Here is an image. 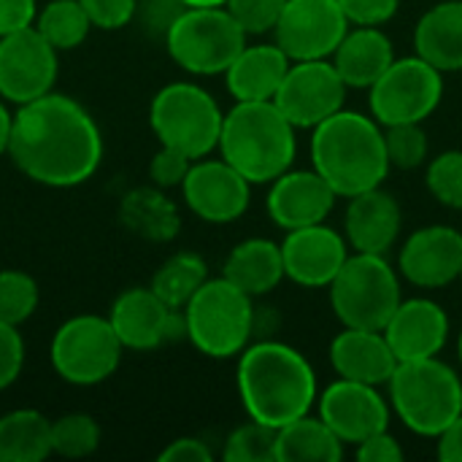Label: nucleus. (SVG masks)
I'll return each instance as SVG.
<instances>
[{"label": "nucleus", "mask_w": 462, "mask_h": 462, "mask_svg": "<svg viewBox=\"0 0 462 462\" xmlns=\"http://www.w3.org/2000/svg\"><path fill=\"white\" fill-rule=\"evenodd\" d=\"M60 51L38 32L35 24L0 38V97L27 106L54 92Z\"/></svg>", "instance_id": "12"}, {"label": "nucleus", "mask_w": 462, "mask_h": 462, "mask_svg": "<svg viewBox=\"0 0 462 462\" xmlns=\"http://www.w3.org/2000/svg\"><path fill=\"white\" fill-rule=\"evenodd\" d=\"M119 225L143 241L168 244L179 236L181 217L165 189L135 187L119 200Z\"/></svg>", "instance_id": "28"}, {"label": "nucleus", "mask_w": 462, "mask_h": 462, "mask_svg": "<svg viewBox=\"0 0 462 462\" xmlns=\"http://www.w3.org/2000/svg\"><path fill=\"white\" fill-rule=\"evenodd\" d=\"M311 168L346 200L382 187L393 168L384 146V127L368 114L336 111L314 127Z\"/></svg>", "instance_id": "3"}, {"label": "nucleus", "mask_w": 462, "mask_h": 462, "mask_svg": "<svg viewBox=\"0 0 462 462\" xmlns=\"http://www.w3.org/2000/svg\"><path fill=\"white\" fill-rule=\"evenodd\" d=\"M181 198L187 208L211 225H227L246 214L252 200V184L222 157H200L192 162L181 181Z\"/></svg>", "instance_id": "17"}, {"label": "nucleus", "mask_w": 462, "mask_h": 462, "mask_svg": "<svg viewBox=\"0 0 462 462\" xmlns=\"http://www.w3.org/2000/svg\"><path fill=\"white\" fill-rule=\"evenodd\" d=\"M276 428L249 420L227 436L222 457L225 462H276Z\"/></svg>", "instance_id": "35"}, {"label": "nucleus", "mask_w": 462, "mask_h": 462, "mask_svg": "<svg viewBox=\"0 0 462 462\" xmlns=\"http://www.w3.org/2000/svg\"><path fill=\"white\" fill-rule=\"evenodd\" d=\"M192 162H195V160H189V157L181 154L179 149L160 146V152H157V154L152 157V162H149V179H152V184L160 187V189L181 187V181L187 179Z\"/></svg>", "instance_id": "39"}, {"label": "nucleus", "mask_w": 462, "mask_h": 462, "mask_svg": "<svg viewBox=\"0 0 462 462\" xmlns=\"http://www.w3.org/2000/svg\"><path fill=\"white\" fill-rule=\"evenodd\" d=\"M187 5H225L227 0H184Z\"/></svg>", "instance_id": "49"}, {"label": "nucleus", "mask_w": 462, "mask_h": 462, "mask_svg": "<svg viewBox=\"0 0 462 462\" xmlns=\"http://www.w3.org/2000/svg\"><path fill=\"white\" fill-rule=\"evenodd\" d=\"M330 365L338 379L387 387L398 357L382 330L344 328L330 344Z\"/></svg>", "instance_id": "23"}, {"label": "nucleus", "mask_w": 462, "mask_h": 462, "mask_svg": "<svg viewBox=\"0 0 462 462\" xmlns=\"http://www.w3.org/2000/svg\"><path fill=\"white\" fill-rule=\"evenodd\" d=\"M292 60L287 51L273 41V43H254L244 46L238 57L230 62L225 70V84L227 92L238 103L249 100H273Z\"/></svg>", "instance_id": "24"}, {"label": "nucleus", "mask_w": 462, "mask_h": 462, "mask_svg": "<svg viewBox=\"0 0 462 462\" xmlns=\"http://www.w3.org/2000/svg\"><path fill=\"white\" fill-rule=\"evenodd\" d=\"M41 300L38 282L16 268L0 271V322L5 325H24Z\"/></svg>", "instance_id": "34"}, {"label": "nucleus", "mask_w": 462, "mask_h": 462, "mask_svg": "<svg viewBox=\"0 0 462 462\" xmlns=\"http://www.w3.org/2000/svg\"><path fill=\"white\" fill-rule=\"evenodd\" d=\"M127 349L114 333L108 317L79 314L65 319L49 344L54 374L73 387H95L108 382Z\"/></svg>", "instance_id": "10"}, {"label": "nucleus", "mask_w": 462, "mask_h": 462, "mask_svg": "<svg viewBox=\"0 0 462 462\" xmlns=\"http://www.w3.org/2000/svg\"><path fill=\"white\" fill-rule=\"evenodd\" d=\"M24 368V338L16 325L0 322V393L16 384Z\"/></svg>", "instance_id": "40"}, {"label": "nucleus", "mask_w": 462, "mask_h": 462, "mask_svg": "<svg viewBox=\"0 0 462 462\" xmlns=\"http://www.w3.org/2000/svg\"><path fill=\"white\" fill-rule=\"evenodd\" d=\"M35 16H38L35 0H0V38L35 24Z\"/></svg>", "instance_id": "45"}, {"label": "nucleus", "mask_w": 462, "mask_h": 462, "mask_svg": "<svg viewBox=\"0 0 462 462\" xmlns=\"http://www.w3.org/2000/svg\"><path fill=\"white\" fill-rule=\"evenodd\" d=\"M457 352H460V363H462V330H460V341H457Z\"/></svg>", "instance_id": "50"}, {"label": "nucleus", "mask_w": 462, "mask_h": 462, "mask_svg": "<svg viewBox=\"0 0 462 462\" xmlns=\"http://www.w3.org/2000/svg\"><path fill=\"white\" fill-rule=\"evenodd\" d=\"M246 46L244 27L225 5H187L165 32L171 60L192 76H219Z\"/></svg>", "instance_id": "8"}, {"label": "nucleus", "mask_w": 462, "mask_h": 462, "mask_svg": "<svg viewBox=\"0 0 462 462\" xmlns=\"http://www.w3.org/2000/svg\"><path fill=\"white\" fill-rule=\"evenodd\" d=\"M355 457L360 462H401L406 457V452L398 444V439L390 436V430H382V433L365 439L363 444H357Z\"/></svg>", "instance_id": "44"}, {"label": "nucleus", "mask_w": 462, "mask_h": 462, "mask_svg": "<svg viewBox=\"0 0 462 462\" xmlns=\"http://www.w3.org/2000/svg\"><path fill=\"white\" fill-rule=\"evenodd\" d=\"M254 298L238 290L225 276L208 279L192 300L181 309L187 322V341L211 360L238 357L257 328Z\"/></svg>", "instance_id": "6"}, {"label": "nucleus", "mask_w": 462, "mask_h": 462, "mask_svg": "<svg viewBox=\"0 0 462 462\" xmlns=\"http://www.w3.org/2000/svg\"><path fill=\"white\" fill-rule=\"evenodd\" d=\"M382 333L387 336L398 363L428 360L439 357L447 346L452 322L441 303L430 298H409L401 300V306L395 309Z\"/></svg>", "instance_id": "21"}, {"label": "nucleus", "mask_w": 462, "mask_h": 462, "mask_svg": "<svg viewBox=\"0 0 462 462\" xmlns=\"http://www.w3.org/2000/svg\"><path fill=\"white\" fill-rule=\"evenodd\" d=\"M403 227L401 203L382 187L349 198L344 211V236L355 252L387 254Z\"/></svg>", "instance_id": "22"}, {"label": "nucleus", "mask_w": 462, "mask_h": 462, "mask_svg": "<svg viewBox=\"0 0 462 462\" xmlns=\"http://www.w3.org/2000/svg\"><path fill=\"white\" fill-rule=\"evenodd\" d=\"M398 271L422 290L449 287L462 276V230L447 225L420 227L401 246Z\"/></svg>", "instance_id": "19"}, {"label": "nucleus", "mask_w": 462, "mask_h": 462, "mask_svg": "<svg viewBox=\"0 0 462 462\" xmlns=\"http://www.w3.org/2000/svg\"><path fill=\"white\" fill-rule=\"evenodd\" d=\"M282 246L284 276L300 287H330L344 263L349 260V241L330 225H309L287 230Z\"/></svg>", "instance_id": "18"}, {"label": "nucleus", "mask_w": 462, "mask_h": 462, "mask_svg": "<svg viewBox=\"0 0 462 462\" xmlns=\"http://www.w3.org/2000/svg\"><path fill=\"white\" fill-rule=\"evenodd\" d=\"M208 282V265L195 252L171 254L152 276V292L171 309H184L192 295Z\"/></svg>", "instance_id": "31"}, {"label": "nucleus", "mask_w": 462, "mask_h": 462, "mask_svg": "<svg viewBox=\"0 0 462 462\" xmlns=\"http://www.w3.org/2000/svg\"><path fill=\"white\" fill-rule=\"evenodd\" d=\"M51 420L35 409L0 417V462H41L51 457Z\"/></svg>", "instance_id": "30"}, {"label": "nucleus", "mask_w": 462, "mask_h": 462, "mask_svg": "<svg viewBox=\"0 0 462 462\" xmlns=\"http://www.w3.org/2000/svg\"><path fill=\"white\" fill-rule=\"evenodd\" d=\"M222 122L214 95L192 81H171L149 103V127L160 146L179 149L189 160L208 157L219 146Z\"/></svg>", "instance_id": "7"}, {"label": "nucleus", "mask_w": 462, "mask_h": 462, "mask_svg": "<svg viewBox=\"0 0 462 462\" xmlns=\"http://www.w3.org/2000/svg\"><path fill=\"white\" fill-rule=\"evenodd\" d=\"M349 27L338 0H287L273 35L292 62L328 60Z\"/></svg>", "instance_id": "14"}, {"label": "nucleus", "mask_w": 462, "mask_h": 462, "mask_svg": "<svg viewBox=\"0 0 462 462\" xmlns=\"http://www.w3.org/2000/svg\"><path fill=\"white\" fill-rule=\"evenodd\" d=\"M11 133H14V114L8 111V100L0 97V154H8Z\"/></svg>", "instance_id": "48"}, {"label": "nucleus", "mask_w": 462, "mask_h": 462, "mask_svg": "<svg viewBox=\"0 0 462 462\" xmlns=\"http://www.w3.org/2000/svg\"><path fill=\"white\" fill-rule=\"evenodd\" d=\"M317 414L344 444H363L365 439L390 430V401L374 384L336 379L317 398Z\"/></svg>", "instance_id": "16"}, {"label": "nucleus", "mask_w": 462, "mask_h": 462, "mask_svg": "<svg viewBox=\"0 0 462 462\" xmlns=\"http://www.w3.org/2000/svg\"><path fill=\"white\" fill-rule=\"evenodd\" d=\"M92 27L100 30H122L135 19L138 0H81Z\"/></svg>", "instance_id": "41"}, {"label": "nucleus", "mask_w": 462, "mask_h": 462, "mask_svg": "<svg viewBox=\"0 0 462 462\" xmlns=\"http://www.w3.org/2000/svg\"><path fill=\"white\" fill-rule=\"evenodd\" d=\"M222 276L252 298L268 295L287 279L282 246L268 238H246L230 249Z\"/></svg>", "instance_id": "27"}, {"label": "nucleus", "mask_w": 462, "mask_h": 462, "mask_svg": "<svg viewBox=\"0 0 462 462\" xmlns=\"http://www.w3.org/2000/svg\"><path fill=\"white\" fill-rule=\"evenodd\" d=\"M295 125L273 100L238 103L225 114L219 133V157L230 162L249 184H271L292 168L298 154Z\"/></svg>", "instance_id": "4"}, {"label": "nucleus", "mask_w": 462, "mask_h": 462, "mask_svg": "<svg viewBox=\"0 0 462 462\" xmlns=\"http://www.w3.org/2000/svg\"><path fill=\"white\" fill-rule=\"evenodd\" d=\"M108 322L130 352H152L168 341L187 338L181 309L165 306L152 287H130L111 303Z\"/></svg>", "instance_id": "15"}, {"label": "nucleus", "mask_w": 462, "mask_h": 462, "mask_svg": "<svg viewBox=\"0 0 462 462\" xmlns=\"http://www.w3.org/2000/svg\"><path fill=\"white\" fill-rule=\"evenodd\" d=\"M287 0H227L225 8L233 19L244 27L246 35H265L273 32Z\"/></svg>", "instance_id": "38"}, {"label": "nucleus", "mask_w": 462, "mask_h": 462, "mask_svg": "<svg viewBox=\"0 0 462 462\" xmlns=\"http://www.w3.org/2000/svg\"><path fill=\"white\" fill-rule=\"evenodd\" d=\"M330 306L344 328L384 330L403 300L398 271L387 254L355 252L333 279Z\"/></svg>", "instance_id": "9"}, {"label": "nucleus", "mask_w": 462, "mask_h": 462, "mask_svg": "<svg viewBox=\"0 0 462 462\" xmlns=\"http://www.w3.org/2000/svg\"><path fill=\"white\" fill-rule=\"evenodd\" d=\"M103 430L95 417L84 411L62 414L51 422V452L65 460H81L97 452Z\"/></svg>", "instance_id": "33"}, {"label": "nucleus", "mask_w": 462, "mask_h": 462, "mask_svg": "<svg viewBox=\"0 0 462 462\" xmlns=\"http://www.w3.org/2000/svg\"><path fill=\"white\" fill-rule=\"evenodd\" d=\"M384 146L390 165L398 171H417L428 162L430 154V141L420 122L384 127Z\"/></svg>", "instance_id": "36"}, {"label": "nucleus", "mask_w": 462, "mask_h": 462, "mask_svg": "<svg viewBox=\"0 0 462 462\" xmlns=\"http://www.w3.org/2000/svg\"><path fill=\"white\" fill-rule=\"evenodd\" d=\"M444 97V73L420 54L395 57V62L368 89L371 116L382 127L425 122Z\"/></svg>", "instance_id": "11"}, {"label": "nucleus", "mask_w": 462, "mask_h": 462, "mask_svg": "<svg viewBox=\"0 0 462 462\" xmlns=\"http://www.w3.org/2000/svg\"><path fill=\"white\" fill-rule=\"evenodd\" d=\"M8 157L30 181L70 189L97 173L103 133L76 97L49 92L14 114Z\"/></svg>", "instance_id": "1"}, {"label": "nucleus", "mask_w": 462, "mask_h": 462, "mask_svg": "<svg viewBox=\"0 0 462 462\" xmlns=\"http://www.w3.org/2000/svg\"><path fill=\"white\" fill-rule=\"evenodd\" d=\"M336 200L338 195L314 168L309 171L290 168L271 181L265 208L271 222L287 233V230L328 222V217L336 208Z\"/></svg>", "instance_id": "20"}, {"label": "nucleus", "mask_w": 462, "mask_h": 462, "mask_svg": "<svg viewBox=\"0 0 462 462\" xmlns=\"http://www.w3.org/2000/svg\"><path fill=\"white\" fill-rule=\"evenodd\" d=\"M346 81L336 70L333 60H295L273 97L279 111L298 127L314 130L336 111L344 108Z\"/></svg>", "instance_id": "13"}, {"label": "nucleus", "mask_w": 462, "mask_h": 462, "mask_svg": "<svg viewBox=\"0 0 462 462\" xmlns=\"http://www.w3.org/2000/svg\"><path fill=\"white\" fill-rule=\"evenodd\" d=\"M460 282H462V276H460Z\"/></svg>", "instance_id": "51"}, {"label": "nucleus", "mask_w": 462, "mask_h": 462, "mask_svg": "<svg viewBox=\"0 0 462 462\" xmlns=\"http://www.w3.org/2000/svg\"><path fill=\"white\" fill-rule=\"evenodd\" d=\"M238 398L249 420L282 428L317 406V374L290 344L257 341L238 355Z\"/></svg>", "instance_id": "2"}, {"label": "nucleus", "mask_w": 462, "mask_h": 462, "mask_svg": "<svg viewBox=\"0 0 462 462\" xmlns=\"http://www.w3.org/2000/svg\"><path fill=\"white\" fill-rule=\"evenodd\" d=\"M439 460L462 462V414L439 436Z\"/></svg>", "instance_id": "47"}, {"label": "nucleus", "mask_w": 462, "mask_h": 462, "mask_svg": "<svg viewBox=\"0 0 462 462\" xmlns=\"http://www.w3.org/2000/svg\"><path fill=\"white\" fill-rule=\"evenodd\" d=\"M425 184L441 206L462 211V149L433 157L425 171Z\"/></svg>", "instance_id": "37"}, {"label": "nucleus", "mask_w": 462, "mask_h": 462, "mask_svg": "<svg viewBox=\"0 0 462 462\" xmlns=\"http://www.w3.org/2000/svg\"><path fill=\"white\" fill-rule=\"evenodd\" d=\"M35 27L57 51H70L87 41L92 22L81 0H49L43 8H38Z\"/></svg>", "instance_id": "32"}, {"label": "nucleus", "mask_w": 462, "mask_h": 462, "mask_svg": "<svg viewBox=\"0 0 462 462\" xmlns=\"http://www.w3.org/2000/svg\"><path fill=\"white\" fill-rule=\"evenodd\" d=\"M330 60L349 89H371L376 79L395 62V49L384 30L352 24Z\"/></svg>", "instance_id": "25"}, {"label": "nucleus", "mask_w": 462, "mask_h": 462, "mask_svg": "<svg viewBox=\"0 0 462 462\" xmlns=\"http://www.w3.org/2000/svg\"><path fill=\"white\" fill-rule=\"evenodd\" d=\"M187 8L184 0H138V11L135 16L141 19L143 27H149L152 32H160L165 38L168 27L176 22V16Z\"/></svg>", "instance_id": "43"}, {"label": "nucleus", "mask_w": 462, "mask_h": 462, "mask_svg": "<svg viewBox=\"0 0 462 462\" xmlns=\"http://www.w3.org/2000/svg\"><path fill=\"white\" fill-rule=\"evenodd\" d=\"M346 444L317 414L298 417L279 428L276 462H341Z\"/></svg>", "instance_id": "29"}, {"label": "nucleus", "mask_w": 462, "mask_h": 462, "mask_svg": "<svg viewBox=\"0 0 462 462\" xmlns=\"http://www.w3.org/2000/svg\"><path fill=\"white\" fill-rule=\"evenodd\" d=\"M160 462H211L214 460V452L206 441L200 439H192V436H184V439H176L171 441L162 452H160Z\"/></svg>", "instance_id": "46"}, {"label": "nucleus", "mask_w": 462, "mask_h": 462, "mask_svg": "<svg viewBox=\"0 0 462 462\" xmlns=\"http://www.w3.org/2000/svg\"><path fill=\"white\" fill-rule=\"evenodd\" d=\"M387 390L398 420L425 439H439L462 414L460 374L439 357L398 363Z\"/></svg>", "instance_id": "5"}, {"label": "nucleus", "mask_w": 462, "mask_h": 462, "mask_svg": "<svg viewBox=\"0 0 462 462\" xmlns=\"http://www.w3.org/2000/svg\"><path fill=\"white\" fill-rule=\"evenodd\" d=\"M414 54L441 73L462 70V0H444L428 8L414 27Z\"/></svg>", "instance_id": "26"}, {"label": "nucleus", "mask_w": 462, "mask_h": 462, "mask_svg": "<svg viewBox=\"0 0 462 462\" xmlns=\"http://www.w3.org/2000/svg\"><path fill=\"white\" fill-rule=\"evenodd\" d=\"M338 3L349 24H363V27H382L401 8V0H338Z\"/></svg>", "instance_id": "42"}]
</instances>
